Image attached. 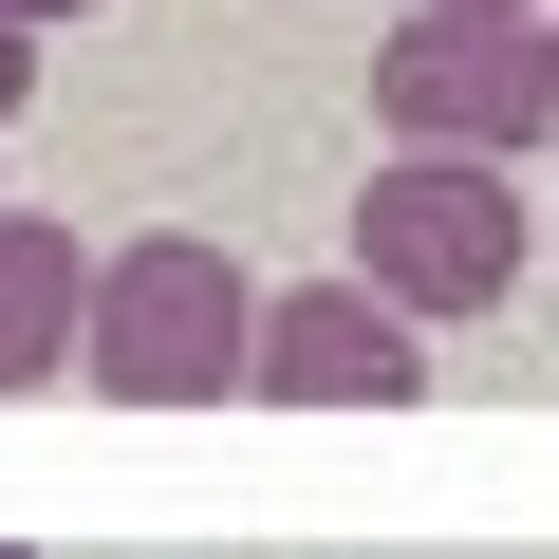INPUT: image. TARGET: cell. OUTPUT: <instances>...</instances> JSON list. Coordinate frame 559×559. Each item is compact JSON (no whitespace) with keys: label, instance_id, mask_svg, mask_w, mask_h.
<instances>
[{"label":"cell","instance_id":"5","mask_svg":"<svg viewBox=\"0 0 559 559\" xmlns=\"http://www.w3.org/2000/svg\"><path fill=\"white\" fill-rule=\"evenodd\" d=\"M75 355H94V242L38 224V205H0V411L57 392Z\"/></svg>","mask_w":559,"mask_h":559},{"label":"cell","instance_id":"9","mask_svg":"<svg viewBox=\"0 0 559 559\" xmlns=\"http://www.w3.org/2000/svg\"><path fill=\"white\" fill-rule=\"evenodd\" d=\"M0 559H20V540H0Z\"/></svg>","mask_w":559,"mask_h":559},{"label":"cell","instance_id":"8","mask_svg":"<svg viewBox=\"0 0 559 559\" xmlns=\"http://www.w3.org/2000/svg\"><path fill=\"white\" fill-rule=\"evenodd\" d=\"M466 20H559V0H466Z\"/></svg>","mask_w":559,"mask_h":559},{"label":"cell","instance_id":"4","mask_svg":"<svg viewBox=\"0 0 559 559\" xmlns=\"http://www.w3.org/2000/svg\"><path fill=\"white\" fill-rule=\"evenodd\" d=\"M429 392V318L392 280H280L261 299V411H411Z\"/></svg>","mask_w":559,"mask_h":559},{"label":"cell","instance_id":"3","mask_svg":"<svg viewBox=\"0 0 559 559\" xmlns=\"http://www.w3.org/2000/svg\"><path fill=\"white\" fill-rule=\"evenodd\" d=\"M355 280H392L411 318H485L503 280H522L503 150H392V168H355Z\"/></svg>","mask_w":559,"mask_h":559},{"label":"cell","instance_id":"1","mask_svg":"<svg viewBox=\"0 0 559 559\" xmlns=\"http://www.w3.org/2000/svg\"><path fill=\"white\" fill-rule=\"evenodd\" d=\"M75 392H112V411H242V392H261V280H242L205 224L112 242V261H94V355H75Z\"/></svg>","mask_w":559,"mask_h":559},{"label":"cell","instance_id":"2","mask_svg":"<svg viewBox=\"0 0 559 559\" xmlns=\"http://www.w3.org/2000/svg\"><path fill=\"white\" fill-rule=\"evenodd\" d=\"M373 131L392 150H559V20H466V0H411L373 38Z\"/></svg>","mask_w":559,"mask_h":559},{"label":"cell","instance_id":"7","mask_svg":"<svg viewBox=\"0 0 559 559\" xmlns=\"http://www.w3.org/2000/svg\"><path fill=\"white\" fill-rule=\"evenodd\" d=\"M0 20H94V0H0Z\"/></svg>","mask_w":559,"mask_h":559},{"label":"cell","instance_id":"6","mask_svg":"<svg viewBox=\"0 0 559 559\" xmlns=\"http://www.w3.org/2000/svg\"><path fill=\"white\" fill-rule=\"evenodd\" d=\"M20 94H38V20H0V131H20Z\"/></svg>","mask_w":559,"mask_h":559}]
</instances>
